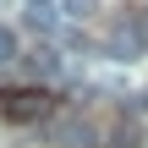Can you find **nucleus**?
I'll list each match as a JSON object with an SVG mask.
<instances>
[{
    "instance_id": "f257e3e1",
    "label": "nucleus",
    "mask_w": 148,
    "mask_h": 148,
    "mask_svg": "<svg viewBox=\"0 0 148 148\" xmlns=\"http://www.w3.org/2000/svg\"><path fill=\"white\" fill-rule=\"evenodd\" d=\"M49 110H55V99H49V88H38V82L0 93V115H5V121H22V126H27V121H44Z\"/></svg>"
},
{
    "instance_id": "f03ea898",
    "label": "nucleus",
    "mask_w": 148,
    "mask_h": 148,
    "mask_svg": "<svg viewBox=\"0 0 148 148\" xmlns=\"http://www.w3.org/2000/svg\"><path fill=\"white\" fill-rule=\"evenodd\" d=\"M49 143L55 148H104V132L88 121V115H60V121H49Z\"/></svg>"
},
{
    "instance_id": "7ed1b4c3",
    "label": "nucleus",
    "mask_w": 148,
    "mask_h": 148,
    "mask_svg": "<svg viewBox=\"0 0 148 148\" xmlns=\"http://www.w3.org/2000/svg\"><path fill=\"white\" fill-rule=\"evenodd\" d=\"M110 55L115 60H137V55H148V22H115L110 27Z\"/></svg>"
},
{
    "instance_id": "20e7f679",
    "label": "nucleus",
    "mask_w": 148,
    "mask_h": 148,
    "mask_svg": "<svg viewBox=\"0 0 148 148\" xmlns=\"http://www.w3.org/2000/svg\"><path fill=\"white\" fill-rule=\"evenodd\" d=\"M27 27L33 33H55V5L49 0H27Z\"/></svg>"
},
{
    "instance_id": "39448f33",
    "label": "nucleus",
    "mask_w": 148,
    "mask_h": 148,
    "mask_svg": "<svg viewBox=\"0 0 148 148\" xmlns=\"http://www.w3.org/2000/svg\"><path fill=\"white\" fill-rule=\"evenodd\" d=\"M22 60H27V71H33V77H55V71H60V55H55L49 44H44V49H33V55H22Z\"/></svg>"
},
{
    "instance_id": "423d86ee",
    "label": "nucleus",
    "mask_w": 148,
    "mask_h": 148,
    "mask_svg": "<svg viewBox=\"0 0 148 148\" xmlns=\"http://www.w3.org/2000/svg\"><path fill=\"white\" fill-rule=\"evenodd\" d=\"M99 11V0H60V16H71V22H88Z\"/></svg>"
},
{
    "instance_id": "0eeeda50",
    "label": "nucleus",
    "mask_w": 148,
    "mask_h": 148,
    "mask_svg": "<svg viewBox=\"0 0 148 148\" xmlns=\"http://www.w3.org/2000/svg\"><path fill=\"white\" fill-rule=\"evenodd\" d=\"M137 137H143V132H137L132 121H121V126L110 132V148H137Z\"/></svg>"
},
{
    "instance_id": "6e6552de",
    "label": "nucleus",
    "mask_w": 148,
    "mask_h": 148,
    "mask_svg": "<svg viewBox=\"0 0 148 148\" xmlns=\"http://www.w3.org/2000/svg\"><path fill=\"white\" fill-rule=\"evenodd\" d=\"M0 60H16V33L0 22Z\"/></svg>"
},
{
    "instance_id": "1a4fd4ad",
    "label": "nucleus",
    "mask_w": 148,
    "mask_h": 148,
    "mask_svg": "<svg viewBox=\"0 0 148 148\" xmlns=\"http://www.w3.org/2000/svg\"><path fill=\"white\" fill-rule=\"evenodd\" d=\"M137 115H148V93H143V99H137Z\"/></svg>"
}]
</instances>
